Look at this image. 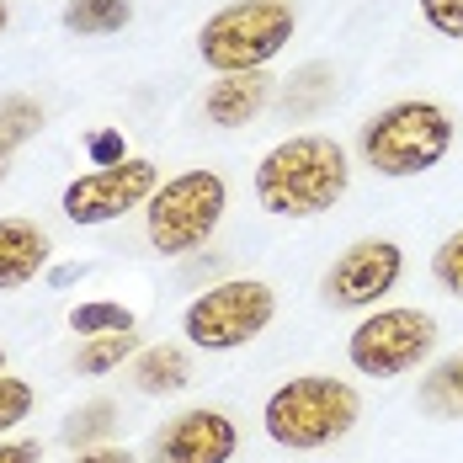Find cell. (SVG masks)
<instances>
[{"mask_svg":"<svg viewBox=\"0 0 463 463\" xmlns=\"http://www.w3.org/2000/svg\"><path fill=\"white\" fill-rule=\"evenodd\" d=\"M43 128V101L33 96H0V155H16Z\"/></svg>","mask_w":463,"mask_h":463,"instance_id":"17","label":"cell"},{"mask_svg":"<svg viewBox=\"0 0 463 463\" xmlns=\"http://www.w3.org/2000/svg\"><path fill=\"white\" fill-rule=\"evenodd\" d=\"M437 346V320L426 309L394 304V309H373L368 320L346 335V357L363 378H400L420 368Z\"/></svg>","mask_w":463,"mask_h":463,"instance_id":"7","label":"cell"},{"mask_svg":"<svg viewBox=\"0 0 463 463\" xmlns=\"http://www.w3.org/2000/svg\"><path fill=\"white\" fill-rule=\"evenodd\" d=\"M86 149H91L96 171H101V165H123V160H128V149H123V134H118V128H96L91 139H86Z\"/></svg>","mask_w":463,"mask_h":463,"instance_id":"24","label":"cell"},{"mask_svg":"<svg viewBox=\"0 0 463 463\" xmlns=\"http://www.w3.org/2000/svg\"><path fill=\"white\" fill-rule=\"evenodd\" d=\"M5 171H11V155H0V182H5Z\"/></svg>","mask_w":463,"mask_h":463,"instance_id":"27","label":"cell"},{"mask_svg":"<svg viewBox=\"0 0 463 463\" xmlns=\"http://www.w3.org/2000/svg\"><path fill=\"white\" fill-rule=\"evenodd\" d=\"M75 463H134V453L128 448H86Z\"/></svg>","mask_w":463,"mask_h":463,"instance_id":"26","label":"cell"},{"mask_svg":"<svg viewBox=\"0 0 463 463\" xmlns=\"http://www.w3.org/2000/svg\"><path fill=\"white\" fill-rule=\"evenodd\" d=\"M192 383V357L182 346H149L134 357V389L139 394H176Z\"/></svg>","mask_w":463,"mask_h":463,"instance_id":"13","label":"cell"},{"mask_svg":"<svg viewBox=\"0 0 463 463\" xmlns=\"http://www.w3.org/2000/svg\"><path fill=\"white\" fill-rule=\"evenodd\" d=\"M453 144V118L437 101H394L363 123V160L378 176H426Z\"/></svg>","mask_w":463,"mask_h":463,"instance_id":"3","label":"cell"},{"mask_svg":"<svg viewBox=\"0 0 463 463\" xmlns=\"http://www.w3.org/2000/svg\"><path fill=\"white\" fill-rule=\"evenodd\" d=\"M48 256H53V245H48V234L38 230V224H27V219H0V293L33 282L48 267Z\"/></svg>","mask_w":463,"mask_h":463,"instance_id":"12","label":"cell"},{"mask_svg":"<svg viewBox=\"0 0 463 463\" xmlns=\"http://www.w3.org/2000/svg\"><path fill=\"white\" fill-rule=\"evenodd\" d=\"M70 325L80 330V335H128L134 330V309H123V304H75L70 309Z\"/></svg>","mask_w":463,"mask_h":463,"instance_id":"20","label":"cell"},{"mask_svg":"<svg viewBox=\"0 0 463 463\" xmlns=\"http://www.w3.org/2000/svg\"><path fill=\"white\" fill-rule=\"evenodd\" d=\"M0 463H43L38 442H0Z\"/></svg>","mask_w":463,"mask_h":463,"instance_id":"25","label":"cell"},{"mask_svg":"<svg viewBox=\"0 0 463 463\" xmlns=\"http://www.w3.org/2000/svg\"><path fill=\"white\" fill-rule=\"evenodd\" d=\"M431 278H437L442 293L463 298V230H453L437 250H431Z\"/></svg>","mask_w":463,"mask_h":463,"instance_id":"21","label":"cell"},{"mask_svg":"<svg viewBox=\"0 0 463 463\" xmlns=\"http://www.w3.org/2000/svg\"><path fill=\"white\" fill-rule=\"evenodd\" d=\"M400 272H405V250L394 240L373 234V240L346 245L330 261V272L320 278V298L330 309H373L383 293H394Z\"/></svg>","mask_w":463,"mask_h":463,"instance_id":"9","label":"cell"},{"mask_svg":"<svg viewBox=\"0 0 463 463\" xmlns=\"http://www.w3.org/2000/svg\"><path fill=\"white\" fill-rule=\"evenodd\" d=\"M5 22H11V11H5V0H0V33H5Z\"/></svg>","mask_w":463,"mask_h":463,"instance_id":"28","label":"cell"},{"mask_svg":"<svg viewBox=\"0 0 463 463\" xmlns=\"http://www.w3.org/2000/svg\"><path fill=\"white\" fill-rule=\"evenodd\" d=\"M352 186L346 149L325 134H293L272 144L256 165V203L272 219H320Z\"/></svg>","mask_w":463,"mask_h":463,"instance_id":"1","label":"cell"},{"mask_svg":"<svg viewBox=\"0 0 463 463\" xmlns=\"http://www.w3.org/2000/svg\"><path fill=\"white\" fill-rule=\"evenodd\" d=\"M134 330L128 335H91L86 346H80V357H75V368L86 373V378H96V373H112V368H123L128 357H134Z\"/></svg>","mask_w":463,"mask_h":463,"instance_id":"19","label":"cell"},{"mask_svg":"<svg viewBox=\"0 0 463 463\" xmlns=\"http://www.w3.org/2000/svg\"><path fill=\"white\" fill-rule=\"evenodd\" d=\"M155 192H160V171L139 155H128L123 165H101L91 176H75L64 186L59 208H64L70 224H112V219L144 208Z\"/></svg>","mask_w":463,"mask_h":463,"instance_id":"8","label":"cell"},{"mask_svg":"<svg viewBox=\"0 0 463 463\" xmlns=\"http://www.w3.org/2000/svg\"><path fill=\"white\" fill-rule=\"evenodd\" d=\"M288 38H293V5L288 0H234L203 22L197 53L219 75H245V70H261L267 59H278Z\"/></svg>","mask_w":463,"mask_h":463,"instance_id":"4","label":"cell"},{"mask_svg":"<svg viewBox=\"0 0 463 463\" xmlns=\"http://www.w3.org/2000/svg\"><path fill=\"white\" fill-rule=\"evenodd\" d=\"M267 101H272V80H267L261 70H245V75L213 80L208 96H203V112H208V123H219V128H240V123H250Z\"/></svg>","mask_w":463,"mask_h":463,"instance_id":"11","label":"cell"},{"mask_svg":"<svg viewBox=\"0 0 463 463\" xmlns=\"http://www.w3.org/2000/svg\"><path fill=\"white\" fill-rule=\"evenodd\" d=\"M420 16L442 38H463V0H420Z\"/></svg>","mask_w":463,"mask_h":463,"instance_id":"23","label":"cell"},{"mask_svg":"<svg viewBox=\"0 0 463 463\" xmlns=\"http://www.w3.org/2000/svg\"><path fill=\"white\" fill-rule=\"evenodd\" d=\"M278 320V293L261 278H230L197 293L182 315V335L203 352H240Z\"/></svg>","mask_w":463,"mask_h":463,"instance_id":"6","label":"cell"},{"mask_svg":"<svg viewBox=\"0 0 463 463\" xmlns=\"http://www.w3.org/2000/svg\"><path fill=\"white\" fill-rule=\"evenodd\" d=\"M363 416V400L346 378H330V373H304V378H288L267 394L261 405V426L267 437L288 448V453H320L330 442H341Z\"/></svg>","mask_w":463,"mask_h":463,"instance_id":"2","label":"cell"},{"mask_svg":"<svg viewBox=\"0 0 463 463\" xmlns=\"http://www.w3.org/2000/svg\"><path fill=\"white\" fill-rule=\"evenodd\" d=\"M416 405H420L431 420H463V352L442 357L437 368L420 378Z\"/></svg>","mask_w":463,"mask_h":463,"instance_id":"14","label":"cell"},{"mask_svg":"<svg viewBox=\"0 0 463 463\" xmlns=\"http://www.w3.org/2000/svg\"><path fill=\"white\" fill-rule=\"evenodd\" d=\"M240 448V431L224 411L192 405L182 416H171L155 431V463H230Z\"/></svg>","mask_w":463,"mask_h":463,"instance_id":"10","label":"cell"},{"mask_svg":"<svg viewBox=\"0 0 463 463\" xmlns=\"http://www.w3.org/2000/svg\"><path fill=\"white\" fill-rule=\"evenodd\" d=\"M224 208H230V186L219 171H182L160 182V192L144 203L149 245L160 256H186L203 240H213V230L224 224Z\"/></svg>","mask_w":463,"mask_h":463,"instance_id":"5","label":"cell"},{"mask_svg":"<svg viewBox=\"0 0 463 463\" xmlns=\"http://www.w3.org/2000/svg\"><path fill=\"white\" fill-rule=\"evenodd\" d=\"M33 400H38V394H33L27 378H5V373H0V437L33 416Z\"/></svg>","mask_w":463,"mask_h":463,"instance_id":"22","label":"cell"},{"mask_svg":"<svg viewBox=\"0 0 463 463\" xmlns=\"http://www.w3.org/2000/svg\"><path fill=\"white\" fill-rule=\"evenodd\" d=\"M335 101V70L330 64H304V70H293L288 75V91H282V112L288 118H315Z\"/></svg>","mask_w":463,"mask_h":463,"instance_id":"15","label":"cell"},{"mask_svg":"<svg viewBox=\"0 0 463 463\" xmlns=\"http://www.w3.org/2000/svg\"><path fill=\"white\" fill-rule=\"evenodd\" d=\"M0 373H5V352H0Z\"/></svg>","mask_w":463,"mask_h":463,"instance_id":"29","label":"cell"},{"mask_svg":"<svg viewBox=\"0 0 463 463\" xmlns=\"http://www.w3.org/2000/svg\"><path fill=\"white\" fill-rule=\"evenodd\" d=\"M134 22V0H70L64 5V27L80 38H107L123 33Z\"/></svg>","mask_w":463,"mask_h":463,"instance_id":"16","label":"cell"},{"mask_svg":"<svg viewBox=\"0 0 463 463\" xmlns=\"http://www.w3.org/2000/svg\"><path fill=\"white\" fill-rule=\"evenodd\" d=\"M112 431H118V405L112 400H91V405H80L75 416L64 420V442L80 448V453L96 448L101 437H112Z\"/></svg>","mask_w":463,"mask_h":463,"instance_id":"18","label":"cell"}]
</instances>
